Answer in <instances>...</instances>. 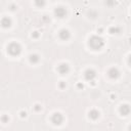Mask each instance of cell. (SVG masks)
Here are the masks:
<instances>
[{
  "instance_id": "1",
  "label": "cell",
  "mask_w": 131,
  "mask_h": 131,
  "mask_svg": "<svg viewBox=\"0 0 131 131\" xmlns=\"http://www.w3.org/2000/svg\"><path fill=\"white\" fill-rule=\"evenodd\" d=\"M88 44H89V46H90L93 50H99V49H101V48L103 47L104 41H103V39H102L101 37L95 35V36L90 37V39H89V41H88Z\"/></svg>"
},
{
  "instance_id": "2",
  "label": "cell",
  "mask_w": 131,
  "mask_h": 131,
  "mask_svg": "<svg viewBox=\"0 0 131 131\" xmlns=\"http://www.w3.org/2000/svg\"><path fill=\"white\" fill-rule=\"evenodd\" d=\"M7 52L12 56H16L21 52V46L16 42H11L7 46Z\"/></svg>"
},
{
  "instance_id": "3",
  "label": "cell",
  "mask_w": 131,
  "mask_h": 131,
  "mask_svg": "<svg viewBox=\"0 0 131 131\" xmlns=\"http://www.w3.org/2000/svg\"><path fill=\"white\" fill-rule=\"evenodd\" d=\"M54 14L58 18H62V17H64L67 15V9L63 6H57L54 9Z\"/></svg>"
},
{
  "instance_id": "4",
  "label": "cell",
  "mask_w": 131,
  "mask_h": 131,
  "mask_svg": "<svg viewBox=\"0 0 131 131\" xmlns=\"http://www.w3.org/2000/svg\"><path fill=\"white\" fill-rule=\"evenodd\" d=\"M84 77H85V79L87 80V81H93L94 79H95V77H96V73H95V71L94 70H92V69H88V70H86L85 71V73H84Z\"/></svg>"
},
{
  "instance_id": "5",
  "label": "cell",
  "mask_w": 131,
  "mask_h": 131,
  "mask_svg": "<svg viewBox=\"0 0 131 131\" xmlns=\"http://www.w3.org/2000/svg\"><path fill=\"white\" fill-rule=\"evenodd\" d=\"M62 121H63V117L59 113H54L51 117V122L54 125H60L62 123Z\"/></svg>"
},
{
  "instance_id": "6",
  "label": "cell",
  "mask_w": 131,
  "mask_h": 131,
  "mask_svg": "<svg viewBox=\"0 0 131 131\" xmlns=\"http://www.w3.org/2000/svg\"><path fill=\"white\" fill-rule=\"evenodd\" d=\"M107 75H108V77L111 79H117L120 76V72H119V70L117 68H111L108 70V72H107Z\"/></svg>"
},
{
  "instance_id": "7",
  "label": "cell",
  "mask_w": 131,
  "mask_h": 131,
  "mask_svg": "<svg viewBox=\"0 0 131 131\" xmlns=\"http://www.w3.org/2000/svg\"><path fill=\"white\" fill-rule=\"evenodd\" d=\"M70 71V68L68 66V63H60L58 67H57V72L61 75H66L68 74Z\"/></svg>"
},
{
  "instance_id": "8",
  "label": "cell",
  "mask_w": 131,
  "mask_h": 131,
  "mask_svg": "<svg viewBox=\"0 0 131 131\" xmlns=\"http://www.w3.org/2000/svg\"><path fill=\"white\" fill-rule=\"evenodd\" d=\"M11 24H12V21H11V19H10L8 16H4V17H2L1 20H0V25H1L3 28H5V29L9 28V27L11 26Z\"/></svg>"
},
{
  "instance_id": "9",
  "label": "cell",
  "mask_w": 131,
  "mask_h": 131,
  "mask_svg": "<svg viewBox=\"0 0 131 131\" xmlns=\"http://www.w3.org/2000/svg\"><path fill=\"white\" fill-rule=\"evenodd\" d=\"M58 35H59V38H60L61 40H68V39H70V37H71L70 32H69L68 30H66V29L60 30V32H59Z\"/></svg>"
},
{
  "instance_id": "10",
  "label": "cell",
  "mask_w": 131,
  "mask_h": 131,
  "mask_svg": "<svg viewBox=\"0 0 131 131\" xmlns=\"http://www.w3.org/2000/svg\"><path fill=\"white\" fill-rule=\"evenodd\" d=\"M130 113V106L129 104H122L120 106V114L122 116H127Z\"/></svg>"
},
{
  "instance_id": "11",
  "label": "cell",
  "mask_w": 131,
  "mask_h": 131,
  "mask_svg": "<svg viewBox=\"0 0 131 131\" xmlns=\"http://www.w3.org/2000/svg\"><path fill=\"white\" fill-rule=\"evenodd\" d=\"M98 117H99V112H98V111H96V110H91V111L89 112V118H90V119L96 120V119H98Z\"/></svg>"
},
{
  "instance_id": "12",
  "label": "cell",
  "mask_w": 131,
  "mask_h": 131,
  "mask_svg": "<svg viewBox=\"0 0 131 131\" xmlns=\"http://www.w3.org/2000/svg\"><path fill=\"white\" fill-rule=\"evenodd\" d=\"M39 55H37V54H32V55H30V61L31 62H33V63H37L38 61H39Z\"/></svg>"
},
{
  "instance_id": "13",
  "label": "cell",
  "mask_w": 131,
  "mask_h": 131,
  "mask_svg": "<svg viewBox=\"0 0 131 131\" xmlns=\"http://www.w3.org/2000/svg\"><path fill=\"white\" fill-rule=\"evenodd\" d=\"M45 0H35V5L37 7H43L45 5Z\"/></svg>"
},
{
  "instance_id": "14",
  "label": "cell",
  "mask_w": 131,
  "mask_h": 131,
  "mask_svg": "<svg viewBox=\"0 0 131 131\" xmlns=\"http://www.w3.org/2000/svg\"><path fill=\"white\" fill-rule=\"evenodd\" d=\"M110 33L111 34H118V33H120V28L119 27H112V28H110Z\"/></svg>"
},
{
  "instance_id": "15",
  "label": "cell",
  "mask_w": 131,
  "mask_h": 131,
  "mask_svg": "<svg viewBox=\"0 0 131 131\" xmlns=\"http://www.w3.org/2000/svg\"><path fill=\"white\" fill-rule=\"evenodd\" d=\"M105 3H106L107 6H113V5H115L116 2H115V0H106Z\"/></svg>"
},
{
  "instance_id": "16",
  "label": "cell",
  "mask_w": 131,
  "mask_h": 131,
  "mask_svg": "<svg viewBox=\"0 0 131 131\" xmlns=\"http://www.w3.org/2000/svg\"><path fill=\"white\" fill-rule=\"evenodd\" d=\"M1 120H2L4 123H6V122L8 121V117H7V116H3V117L1 118Z\"/></svg>"
},
{
  "instance_id": "17",
  "label": "cell",
  "mask_w": 131,
  "mask_h": 131,
  "mask_svg": "<svg viewBox=\"0 0 131 131\" xmlns=\"http://www.w3.org/2000/svg\"><path fill=\"white\" fill-rule=\"evenodd\" d=\"M33 37H35V38H37V37H38V33H37V32H35V33L33 34Z\"/></svg>"
}]
</instances>
